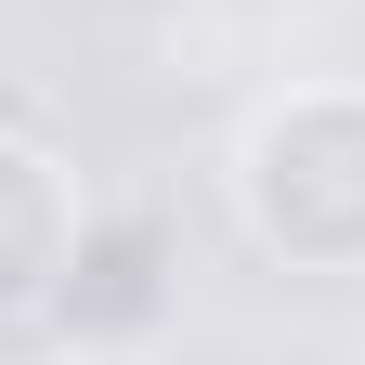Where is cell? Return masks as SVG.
<instances>
[{"label": "cell", "instance_id": "1", "mask_svg": "<svg viewBox=\"0 0 365 365\" xmlns=\"http://www.w3.org/2000/svg\"><path fill=\"white\" fill-rule=\"evenodd\" d=\"M235 235L287 274H365V78H287L222 157Z\"/></svg>", "mask_w": 365, "mask_h": 365}, {"label": "cell", "instance_id": "2", "mask_svg": "<svg viewBox=\"0 0 365 365\" xmlns=\"http://www.w3.org/2000/svg\"><path fill=\"white\" fill-rule=\"evenodd\" d=\"M170 313H182V222L157 196H118V209L78 222V261H66V287H53L39 327L66 352H144Z\"/></svg>", "mask_w": 365, "mask_h": 365}, {"label": "cell", "instance_id": "3", "mask_svg": "<svg viewBox=\"0 0 365 365\" xmlns=\"http://www.w3.org/2000/svg\"><path fill=\"white\" fill-rule=\"evenodd\" d=\"M78 222H91L78 170L39 130H0V327H39L53 313L66 261H78Z\"/></svg>", "mask_w": 365, "mask_h": 365}]
</instances>
